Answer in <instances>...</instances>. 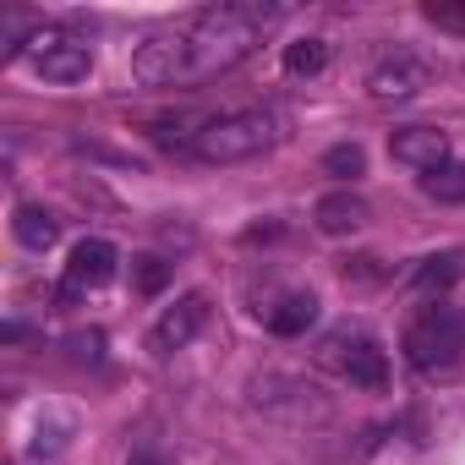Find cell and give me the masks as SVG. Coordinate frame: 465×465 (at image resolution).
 <instances>
[{"mask_svg": "<svg viewBox=\"0 0 465 465\" xmlns=\"http://www.w3.org/2000/svg\"><path fill=\"white\" fill-rule=\"evenodd\" d=\"M285 23V6L263 0H224V6L186 12L181 23L148 34L132 55V77L143 88H197L242 66L274 28Z\"/></svg>", "mask_w": 465, "mask_h": 465, "instance_id": "obj_1", "label": "cell"}, {"mask_svg": "<svg viewBox=\"0 0 465 465\" xmlns=\"http://www.w3.org/2000/svg\"><path fill=\"white\" fill-rule=\"evenodd\" d=\"M280 115L274 110H224V115H208L197 121L192 132V153L203 164H242V159H258L280 143Z\"/></svg>", "mask_w": 465, "mask_h": 465, "instance_id": "obj_2", "label": "cell"}, {"mask_svg": "<svg viewBox=\"0 0 465 465\" xmlns=\"http://www.w3.org/2000/svg\"><path fill=\"white\" fill-rule=\"evenodd\" d=\"M400 351H405V361L416 367V372H438V367H449L460 351H465V312L460 307H421L411 323H405V340H400Z\"/></svg>", "mask_w": 465, "mask_h": 465, "instance_id": "obj_3", "label": "cell"}, {"mask_svg": "<svg viewBox=\"0 0 465 465\" xmlns=\"http://www.w3.org/2000/svg\"><path fill=\"white\" fill-rule=\"evenodd\" d=\"M23 55H28V66H34L45 83H55V88H72V83H83V77L94 72L88 39H77V34H66V28H39V34H28Z\"/></svg>", "mask_w": 465, "mask_h": 465, "instance_id": "obj_4", "label": "cell"}, {"mask_svg": "<svg viewBox=\"0 0 465 465\" xmlns=\"http://www.w3.org/2000/svg\"><path fill=\"white\" fill-rule=\"evenodd\" d=\"M323 361H329L351 389H367V394H383V389H389V351H383L372 334H361V329L329 334Z\"/></svg>", "mask_w": 465, "mask_h": 465, "instance_id": "obj_5", "label": "cell"}, {"mask_svg": "<svg viewBox=\"0 0 465 465\" xmlns=\"http://www.w3.org/2000/svg\"><path fill=\"white\" fill-rule=\"evenodd\" d=\"M427 83H432V61L416 55V50H394V55H383V61L367 72V94H372L378 104H405V99H416Z\"/></svg>", "mask_w": 465, "mask_h": 465, "instance_id": "obj_6", "label": "cell"}, {"mask_svg": "<svg viewBox=\"0 0 465 465\" xmlns=\"http://www.w3.org/2000/svg\"><path fill=\"white\" fill-rule=\"evenodd\" d=\"M115 269H121V252H115L104 236L77 242V247H72V258H66V274H61V302L88 296V291H104V285L115 280Z\"/></svg>", "mask_w": 465, "mask_h": 465, "instance_id": "obj_7", "label": "cell"}, {"mask_svg": "<svg viewBox=\"0 0 465 465\" xmlns=\"http://www.w3.org/2000/svg\"><path fill=\"white\" fill-rule=\"evenodd\" d=\"M389 153H394V164H405L416 175H432V170L454 164V143H449L443 126H394L389 132Z\"/></svg>", "mask_w": 465, "mask_h": 465, "instance_id": "obj_8", "label": "cell"}, {"mask_svg": "<svg viewBox=\"0 0 465 465\" xmlns=\"http://www.w3.org/2000/svg\"><path fill=\"white\" fill-rule=\"evenodd\" d=\"M203 323H208V302H203L197 291H186V296H175V302L159 312L153 345H159V351H186V345L203 334Z\"/></svg>", "mask_w": 465, "mask_h": 465, "instance_id": "obj_9", "label": "cell"}, {"mask_svg": "<svg viewBox=\"0 0 465 465\" xmlns=\"http://www.w3.org/2000/svg\"><path fill=\"white\" fill-rule=\"evenodd\" d=\"M367 219H372V208H367V197H356L351 186H340V192H323L318 203H312V224L323 230V236H356V230H367Z\"/></svg>", "mask_w": 465, "mask_h": 465, "instance_id": "obj_10", "label": "cell"}, {"mask_svg": "<svg viewBox=\"0 0 465 465\" xmlns=\"http://www.w3.org/2000/svg\"><path fill=\"white\" fill-rule=\"evenodd\" d=\"M252 400L258 405H269V411H296V416H307V411H318L323 400H318V389L312 383H302V378H280V372H263L258 383H252Z\"/></svg>", "mask_w": 465, "mask_h": 465, "instance_id": "obj_11", "label": "cell"}, {"mask_svg": "<svg viewBox=\"0 0 465 465\" xmlns=\"http://www.w3.org/2000/svg\"><path fill=\"white\" fill-rule=\"evenodd\" d=\"M263 323H269V334L296 340V334H307V329L318 323V296H312V291H291V296H280V302L263 312Z\"/></svg>", "mask_w": 465, "mask_h": 465, "instance_id": "obj_12", "label": "cell"}, {"mask_svg": "<svg viewBox=\"0 0 465 465\" xmlns=\"http://www.w3.org/2000/svg\"><path fill=\"white\" fill-rule=\"evenodd\" d=\"M12 236H17L28 252H50V247L61 242V219H55L45 203H17V213H12Z\"/></svg>", "mask_w": 465, "mask_h": 465, "instance_id": "obj_13", "label": "cell"}, {"mask_svg": "<svg viewBox=\"0 0 465 465\" xmlns=\"http://www.w3.org/2000/svg\"><path fill=\"white\" fill-rule=\"evenodd\" d=\"M329 55H334V50H329V39H318V34L291 39V45H285V77H296V83L307 77V83H312V77L329 72Z\"/></svg>", "mask_w": 465, "mask_h": 465, "instance_id": "obj_14", "label": "cell"}, {"mask_svg": "<svg viewBox=\"0 0 465 465\" xmlns=\"http://www.w3.org/2000/svg\"><path fill=\"white\" fill-rule=\"evenodd\" d=\"M323 170H329L334 181H356V175H367V148H361V143H334V148L323 153Z\"/></svg>", "mask_w": 465, "mask_h": 465, "instance_id": "obj_15", "label": "cell"}, {"mask_svg": "<svg viewBox=\"0 0 465 465\" xmlns=\"http://www.w3.org/2000/svg\"><path fill=\"white\" fill-rule=\"evenodd\" d=\"M421 192L432 203H465V164H443V170L421 175Z\"/></svg>", "mask_w": 465, "mask_h": 465, "instance_id": "obj_16", "label": "cell"}, {"mask_svg": "<svg viewBox=\"0 0 465 465\" xmlns=\"http://www.w3.org/2000/svg\"><path fill=\"white\" fill-rule=\"evenodd\" d=\"M170 285V263L164 258H132V291L137 296H159Z\"/></svg>", "mask_w": 465, "mask_h": 465, "instance_id": "obj_17", "label": "cell"}, {"mask_svg": "<svg viewBox=\"0 0 465 465\" xmlns=\"http://www.w3.org/2000/svg\"><path fill=\"white\" fill-rule=\"evenodd\" d=\"M460 280V252H443V258H427V269L416 274V285H454Z\"/></svg>", "mask_w": 465, "mask_h": 465, "instance_id": "obj_18", "label": "cell"}, {"mask_svg": "<svg viewBox=\"0 0 465 465\" xmlns=\"http://www.w3.org/2000/svg\"><path fill=\"white\" fill-rule=\"evenodd\" d=\"M427 17H432V23H449V28L465 23V12H449V6H427Z\"/></svg>", "mask_w": 465, "mask_h": 465, "instance_id": "obj_19", "label": "cell"}, {"mask_svg": "<svg viewBox=\"0 0 465 465\" xmlns=\"http://www.w3.org/2000/svg\"><path fill=\"white\" fill-rule=\"evenodd\" d=\"M132 465H164V460H159V454H148V449H143V454H132Z\"/></svg>", "mask_w": 465, "mask_h": 465, "instance_id": "obj_20", "label": "cell"}]
</instances>
